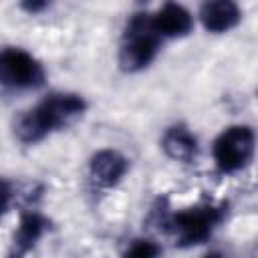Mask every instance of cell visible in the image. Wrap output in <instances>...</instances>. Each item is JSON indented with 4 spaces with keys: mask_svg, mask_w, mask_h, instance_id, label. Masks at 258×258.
Here are the masks:
<instances>
[{
    "mask_svg": "<svg viewBox=\"0 0 258 258\" xmlns=\"http://www.w3.org/2000/svg\"><path fill=\"white\" fill-rule=\"evenodd\" d=\"M87 111V101L77 93H52L14 119V135L24 145H34L54 131L71 125Z\"/></svg>",
    "mask_w": 258,
    "mask_h": 258,
    "instance_id": "cell-1",
    "label": "cell"
},
{
    "mask_svg": "<svg viewBox=\"0 0 258 258\" xmlns=\"http://www.w3.org/2000/svg\"><path fill=\"white\" fill-rule=\"evenodd\" d=\"M159 36L153 28L151 14L137 12L129 18L119 46V69L125 73H139L147 69L159 50Z\"/></svg>",
    "mask_w": 258,
    "mask_h": 258,
    "instance_id": "cell-2",
    "label": "cell"
},
{
    "mask_svg": "<svg viewBox=\"0 0 258 258\" xmlns=\"http://www.w3.org/2000/svg\"><path fill=\"white\" fill-rule=\"evenodd\" d=\"M226 216V206H198L167 218V230L175 238V246L191 248L210 240L214 230L222 224Z\"/></svg>",
    "mask_w": 258,
    "mask_h": 258,
    "instance_id": "cell-3",
    "label": "cell"
},
{
    "mask_svg": "<svg viewBox=\"0 0 258 258\" xmlns=\"http://www.w3.org/2000/svg\"><path fill=\"white\" fill-rule=\"evenodd\" d=\"M256 135L248 125H230L214 141V161L222 173L244 169L254 157Z\"/></svg>",
    "mask_w": 258,
    "mask_h": 258,
    "instance_id": "cell-4",
    "label": "cell"
},
{
    "mask_svg": "<svg viewBox=\"0 0 258 258\" xmlns=\"http://www.w3.org/2000/svg\"><path fill=\"white\" fill-rule=\"evenodd\" d=\"M46 73L40 60L18 46L0 48V85L8 89H38Z\"/></svg>",
    "mask_w": 258,
    "mask_h": 258,
    "instance_id": "cell-5",
    "label": "cell"
},
{
    "mask_svg": "<svg viewBox=\"0 0 258 258\" xmlns=\"http://www.w3.org/2000/svg\"><path fill=\"white\" fill-rule=\"evenodd\" d=\"M129 159L117 149H99L89 161V173L101 187H115L127 173Z\"/></svg>",
    "mask_w": 258,
    "mask_h": 258,
    "instance_id": "cell-6",
    "label": "cell"
},
{
    "mask_svg": "<svg viewBox=\"0 0 258 258\" xmlns=\"http://www.w3.org/2000/svg\"><path fill=\"white\" fill-rule=\"evenodd\" d=\"M48 230H50V222L42 214H38V212L22 214L18 228L14 230V236H12V250H10L8 258H26V254L30 250H34L38 240Z\"/></svg>",
    "mask_w": 258,
    "mask_h": 258,
    "instance_id": "cell-7",
    "label": "cell"
},
{
    "mask_svg": "<svg viewBox=\"0 0 258 258\" xmlns=\"http://www.w3.org/2000/svg\"><path fill=\"white\" fill-rule=\"evenodd\" d=\"M153 28L159 38H181L194 28V16L181 4L167 2L155 14H151Z\"/></svg>",
    "mask_w": 258,
    "mask_h": 258,
    "instance_id": "cell-8",
    "label": "cell"
},
{
    "mask_svg": "<svg viewBox=\"0 0 258 258\" xmlns=\"http://www.w3.org/2000/svg\"><path fill=\"white\" fill-rule=\"evenodd\" d=\"M200 20L208 32L222 34L240 24L242 10L232 0H210L200 6Z\"/></svg>",
    "mask_w": 258,
    "mask_h": 258,
    "instance_id": "cell-9",
    "label": "cell"
},
{
    "mask_svg": "<svg viewBox=\"0 0 258 258\" xmlns=\"http://www.w3.org/2000/svg\"><path fill=\"white\" fill-rule=\"evenodd\" d=\"M161 147L169 159L179 161V163H194L200 151L198 137L183 123H175L165 129L161 137Z\"/></svg>",
    "mask_w": 258,
    "mask_h": 258,
    "instance_id": "cell-10",
    "label": "cell"
},
{
    "mask_svg": "<svg viewBox=\"0 0 258 258\" xmlns=\"http://www.w3.org/2000/svg\"><path fill=\"white\" fill-rule=\"evenodd\" d=\"M121 258H161V246L149 238L133 240Z\"/></svg>",
    "mask_w": 258,
    "mask_h": 258,
    "instance_id": "cell-11",
    "label": "cell"
},
{
    "mask_svg": "<svg viewBox=\"0 0 258 258\" xmlns=\"http://www.w3.org/2000/svg\"><path fill=\"white\" fill-rule=\"evenodd\" d=\"M12 196H14V191H12L10 181H6L4 177H0V218L8 212V208L12 204Z\"/></svg>",
    "mask_w": 258,
    "mask_h": 258,
    "instance_id": "cell-12",
    "label": "cell"
},
{
    "mask_svg": "<svg viewBox=\"0 0 258 258\" xmlns=\"http://www.w3.org/2000/svg\"><path fill=\"white\" fill-rule=\"evenodd\" d=\"M20 8L26 10L28 14H38V12H42L44 8H48V2H22Z\"/></svg>",
    "mask_w": 258,
    "mask_h": 258,
    "instance_id": "cell-13",
    "label": "cell"
},
{
    "mask_svg": "<svg viewBox=\"0 0 258 258\" xmlns=\"http://www.w3.org/2000/svg\"><path fill=\"white\" fill-rule=\"evenodd\" d=\"M204 258H226L224 254H220V252H208Z\"/></svg>",
    "mask_w": 258,
    "mask_h": 258,
    "instance_id": "cell-14",
    "label": "cell"
}]
</instances>
